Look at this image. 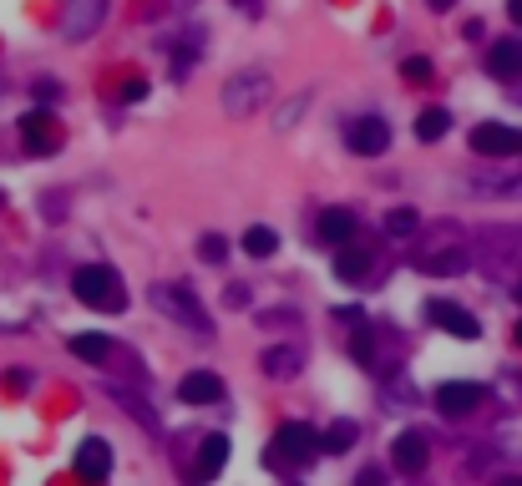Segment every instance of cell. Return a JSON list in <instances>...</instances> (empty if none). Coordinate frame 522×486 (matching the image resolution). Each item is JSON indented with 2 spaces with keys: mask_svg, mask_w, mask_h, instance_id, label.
I'll list each match as a JSON object with an SVG mask.
<instances>
[{
  "mask_svg": "<svg viewBox=\"0 0 522 486\" xmlns=\"http://www.w3.org/2000/svg\"><path fill=\"white\" fill-rule=\"evenodd\" d=\"M178 395H183V405H213L223 395V380L213 370H193V375H183Z\"/></svg>",
  "mask_w": 522,
  "mask_h": 486,
  "instance_id": "cell-16",
  "label": "cell"
},
{
  "mask_svg": "<svg viewBox=\"0 0 522 486\" xmlns=\"http://www.w3.org/2000/svg\"><path fill=\"white\" fill-rule=\"evenodd\" d=\"M274 249H279V233H274V228H264V223L244 228V254H249V259H269Z\"/></svg>",
  "mask_w": 522,
  "mask_h": 486,
  "instance_id": "cell-23",
  "label": "cell"
},
{
  "mask_svg": "<svg viewBox=\"0 0 522 486\" xmlns=\"http://www.w3.org/2000/svg\"><path fill=\"white\" fill-rule=\"evenodd\" d=\"M71 294H77L87 309H102V314H122L127 309V289H122L117 269H107V264L77 269V274H71Z\"/></svg>",
  "mask_w": 522,
  "mask_h": 486,
  "instance_id": "cell-1",
  "label": "cell"
},
{
  "mask_svg": "<svg viewBox=\"0 0 522 486\" xmlns=\"http://www.w3.org/2000/svg\"><path fill=\"white\" fill-rule=\"evenodd\" d=\"M472 152L477 157H517L522 152V132L517 127H502V122H482V127H472Z\"/></svg>",
  "mask_w": 522,
  "mask_h": 486,
  "instance_id": "cell-6",
  "label": "cell"
},
{
  "mask_svg": "<svg viewBox=\"0 0 522 486\" xmlns=\"http://www.w3.org/2000/svg\"><path fill=\"white\" fill-rule=\"evenodd\" d=\"M386 233H391V238L416 233V213H411V208H391V213H386Z\"/></svg>",
  "mask_w": 522,
  "mask_h": 486,
  "instance_id": "cell-26",
  "label": "cell"
},
{
  "mask_svg": "<svg viewBox=\"0 0 522 486\" xmlns=\"http://www.w3.org/2000/svg\"><path fill=\"white\" fill-rule=\"evenodd\" d=\"M446 127H452V112H446V107H426V112L416 117V137H421V142H441Z\"/></svg>",
  "mask_w": 522,
  "mask_h": 486,
  "instance_id": "cell-21",
  "label": "cell"
},
{
  "mask_svg": "<svg viewBox=\"0 0 522 486\" xmlns=\"http://www.w3.org/2000/svg\"><path fill=\"white\" fill-rule=\"evenodd\" d=\"M36 102H61V87L46 76V81H36Z\"/></svg>",
  "mask_w": 522,
  "mask_h": 486,
  "instance_id": "cell-31",
  "label": "cell"
},
{
  "mask_svg": "<svg viewBox=\"0 0 522 486\" xmlns=\"http://www.w3.org/2000/svg\"><path fill=\"white\" fill-rule=\"evenodd\" d=\"M112 0H66V16H61V36L66 41H92L107 21Z\"/></svg>",
  "mask_w": 522,
  "mask_h": 486,
  "instance_id": "cell-5",
  "label": "cell"
},
{
  "mask_svg": "<svg viewBox=\"0 0 522 486\" xmlns=\"http://www.w3.org/2000/svg\"><path fill=\"white\" fill-rule=\"evenodd\" d=\"M239 6H244V11H259V6H264V0H239Z\"/></svg>",
  "mask_w": 522,
  "mask_h": 486,
  "instance_id": "cell-37",
  "label": "cell"
},
{
  "mask_svg": "<svg viewBox=\"0 0 522 486\" xmlns=\"http://www.w3.org/2000/svg\"><path fill=\"white\" fill-rule=\"evenodd\" d=\"M426 6H431V11H452V0H426Z\"/></svg>",
  "mask_w": 522,
  "mask_h": 486,
  "instance_id": "cell-36",
  "label": "cell"
},
{
  "mask_svg": "<svg viewBox=\"0 0 522 486\" xmlns=\"http://www.w3.org/2000/svg\"><path fill=\"white\" fill-rule=\"evenodd\" d=\"M426 319L436 324V330L457 335V340H477V335H482L477 314H467V309H462V304H452V299H431V304H426Z\"/></svg>",
  "mask_w": 522,
  "mask_h": 486,
  "instance_id": "cell-7",
  "label": "cell"
},
{
  "mask_svg": "<svg viewBox=\"0 0 522 486\" xmlns=\"http://www.w3.org/2000/svg\"><path fill=\"white\" fill-rule=\"evenodd\" d=\"M320 456V436L310 431V426H300V421H289V426H279L274 431V451H269V466L274 471H300V466H310Z\"/></svg>",
  "mask_w": 522,
  "mask_h": 486,
  "instance_id": "cell-4",
  "label": "cell"
},
{
  "mask_svg": "<svg viewBox=\"0 0 522 486\" xmlns=\"http://www.w3.org/2000/svg\"><path fill=\"white\" fill-rule=\"evenodd\" d=\"M517 299H522V284H517Z\"/></svg>",
  "mask_w": 522,
  "mask_h": 486,
  "instance_id": "cell-40",
  "label": "cell"
},
{
  "mask_svg": "<svg viewBox=\"0 0 522 486\" xmlns=\"http://www.w3.org/2000/svg\"><path fill=\"white\" fill-rule=\"evenodd\" d=\"M147 299H153L158 314H168L173 324H183V330H193V335H208L213 330L208 314H203V304H198V294L188 284H153V289H147Z\"/></svg>",
  "mask_w": 522,
  "mask_h": 486,
  "instance_id": "cell-2",
  "label": "cell"
},
{
  "mask_svg": "<svg viewBox=\"0 0 522 486\" xmlns=\"http://www.w3.org/2000/svg\"><path fill=\"white\" fill-rule=\"evenodd\" d=\"M355 436H360V426H355V421H330V426L320 431V451H330V456H345V451L355 446Z\"/></svg>",
  "mask_w": 522,
  "mask_h": 486,
  "instance_id": "cell-20",
  "label": "cell"
},
{
  "mask_svg": "<svg viewBox=\"0 0 522 486\" xmlns=\"http://www.w3.org/2000/svg\"><path fill=\"white\" fill-rule=\"evenodd\" d=\"M142 97H147V81H142V76L122 81V102H142Z\"/></svg>",
  "mask_w": 522,
  "mask_h": 486,
  "instance_id": "cell-30",
  "label": "cell"
},
{
  "mask_svg": "<svg viewBox=\"0 0 522 486\" xmlns=\"http://www.w3.org/2000/svg\"><path fill=\"white\" fill-rule=\"evenodd\" d=\"M71 471H77L82 481H107L112 476V446L102 436H87L77 446V456H71Z\"/></svg>",
  "mask_w": 522,
  "mask_h": 486,
  "instance_id": "cell-8",
  "label": "cell"
},
{
  "mask_svg": "<svg viewBox=\"0 0 522 486\" xmlns=\"http://www.w3.org/2000/svg\"><path fill=\"white\" fill-rule=\"evenodd\" d=\"M355 233H360V223H355L350 208L320 213V243H325V249H345V243H355Z\"/></svg>",
  "mask_w": 522,
  "mask_h": 486,
  "instance_id": "cell-14",
  "label": "cell"
},
{
  "mask_svg": "<svg viewBox=\"0 0 522 486\" xmlns=\"http://www.w3.org/2000/svg\"><path fill=\"white\" fill-rule=\"evenodd\" d=\"M21 142H26V152H56L61 147V127H56V117L51 112H26L21 117Z\"/></svg>",
  "mask_w": 522,
  "mask_h": 486,
  "instance_id": "cell-11",
  "label": "cell"
},
{
  "mask_svg": "<svg viewBox=\"0 0 522 486\" xmlns=\"http://www.w3.org/2000/svg\"><path fill=\"white\" fill-rule=\"evenodd\" d=\"M487 66H492V76L512 81V76L522 71V41H517V36H507V41H492V56H487Z\"/></svg>",
  "mask_w": 522,
  "mask_h": 486,
  "instance_id": "cell-17",
  "label": "cell"
},
{
  "mask_svg": "<svg viewBox=\"0 0 522 486\" xmlns=\"http://www.w3.org/2000/svg\"><path fill=\"white\" fill-rule=\"evenodd\" d=\"M6 385H11V390H26V385H31V370H11Z\"/></svg>",
  "mask_w": 522,
  "mask_h": 486,
  "instance_id": "cell-34",
  "label": "cell"
},
{
  "mask_svg": "<svg viewBox=\"0 0 522 486\" xmlns=\"http://www.w3.org/2000/svg\"><path fill=\"white\" fill-rule=\"evenodd\" d=\"M198 259H203V264H223V259H229V238L203 233V238H198Z\"/></svg>",
  "mask_w": 522,
  "mask_h": 486,
  "instance_id": "cell-25",
  "label": "cell"
},
{
  "mask_svg": "<svg viewBox=\"0 0 522 486\" xmlns=\"http://www.w3.org/2000/svg\"><path fill=\"white\" fill-rule=\"evenodd\" d=\"M71 355H77V360H87V365H102L107 355H112V340L107 335H77V340H71Z\"/></svg>",
  "mask_w": 522,
  "mask_h": 486,
  "instance_id": "cell-22",
  "label": "cell"
},
{
  "mask_svg": "<svg viewBox=\"0 0 522 486\" xmlns=\"http://www.w3.org/2000/svg\"><path fill=\"white\" fill-rule=\"evenodd\" d=\"M401 76H406V81H416V87H426V81H431L436 71H431V61H426V56H406V61H401Z\"/></svg>",
  "mask_w": 522,
  "mask_h": 486,
  "instance_id": "cell-28",
  "label": "cell"
},
{
  "mask_svg": "<svg viewBox=\"0 0 522 486\" xmlns=\"http://www.w3.org/2000/svg\"><path fill=\"white\" fill-rule=\"evenodd\" d=\"M391 461H396V471H406V476L426 471V461H431L426 436H421V431H401V436L391 441Z\"/></svg>",
  "mask_w": 522,
  "mask_h": 486,
  "instance_id": "cell-12",
  "label": "cell"
},
{
  "mask_svg": "<svg viewBox=\"0 0 522 486\" xmlns=\"http://www.w3.org/2000/svg\"><path fill=\"white\" fill-rule=\"evenodd\" d=\"M223 461H229V436H208L203 446H198V466H193V486H203V481H213L218 471H223Z\"/></svg>",
  "mask_w": 522,
  "mask_h": 486,
  "instance_id": "cell-15",
  "label": "cell"
},
{
  "mask_svg": "<svg viewBox=\"0 0 522 486\" xmlns=\"http://www.w3.org/2000/svg\"><path fill=\"white\" fill-rule=\"evenodd\" d=\"M269 102V71H234L229 81H223V112H229L234 122H249L259 107Z\"/></svg>",
  "mask_w": 522,
  "mask_h": 486,
  "instance_id": "cell-3",
  "label": "cell"
},
{
  "mask_svg": "<svg viewBox=\"0 0 522 486\" xmlns=\"http://www.w3.org/2000/svg\"><path fill=\"white\" fill-rule=\"evenodd\" d=\"M370 269H376V243H345V249H335V274L345 284L365 279Z\"/></svg>",
  "mask_w": 522,
  "mask_h": 486,
  "instance_id": "cell-13",
  "label": "cell"
},
{
  "mask_svg": "<svg viewBox=\"0 0 522 486\" xmlns=\"http://www.w3.org/2000/svg\"><path fill=\"white\" fill-rule=\"evenodd\" d=\"M178 6H193V0H178Z\"/></svg>",
  "mask_w": 522,
  "mask_h": 486,
  "instance_id": "cell-39",
  "label": "cell"
},
{
  "mask_svg": "<svg viewBox=\"0 0 522 486\" xmlns=\"http://www.w3.org/2000/svg\"><path fill=\"white\" fill-rule=\"evenodd\" d=\"M355 486H386V471H381V466H365V471L355 476Z\"/></svg>",
  "mask_w": 522,
  "mask_h": 486,
  "instance_id": "cell-32",
  "label": "cell"
},
{
  "mask_svg": "<svg viewBox=\"0 0 522 486\" xmlns=\"http://www.w3.org/2000/svg\"><path fill=\"white\" fill-rule=\"evenodd\" d=\"M112 395L122 400V411H132V416H137V421H142L147 431H158V416H153V411H147V405H142L137 395H127V390H112Z\"/></svg>",
  "mask_w": 522,
  "mask_h": 486,
  "instance_id": "cell-27",
  "label": "cell"
},
{
  "mask_svg": "<svg viewBox=\"0 0 522 486\" xmlns=\"http://www.w3.org/2000/svg\"><path fill=\"white\" fill-rule=\"evenodd\" d=\"M477 405H482V385H472V380H446L436 390V411L441 416H472Z\"/></svg>",
  "mask_w": 522,
  "mask_h": 486,
  "instance_id": "cell-10",
  "label": "cell"
},
{
  "mask_svg": "<svg viewBox=\"0 0 522 486\" xmlns=\"http://www.w3.org/2000/svg\"><path fill=\"white\" fill-rule=\"evenodd\" d=\"M350 355H355V365H376V335H370L365 330V324H360V330H355V340H350Z\"/></svg>",
  "mask_w": 522,
  "mask_h": 486,
  "instance_id": "cell-24",
  "label": "cell"
},
{
  "mask_svg": "<svg viewBox=\"0 0 522 486\" xmlns=\"http://www.w3.org/2000/svg\"><path fill=\"white\" fill-rule=\"evenodd\" d=\"M512 340H517V345H522V319H517V330H512Z\"/></svg>",
  "mask_w": 522,
  "mask_h": 486,
  "instance_id": "cell-38",
  "label": "cell"
},
{
  "mask_svg": "<svg viewBox=\"0 0 522 486\" xmlns=\"http://www.w3.org/2000/svg\"><path fill=\"white\" fill-rule=\"evenodd\" d=\"M386 147H391L386 117H360V122H350V152L355 157H381Z\"/></svg>",
  "mask_w": 522,
  "mask_h": 486,
  "instance_id": "cell-9",
  "label": "cell"
},
{
  "mask_svg": "<svg viewBox=\"0 0 522 486\" xmlns=\"http://www.w3.org/2000/svg\"><path fill=\"white\" fill-rule=\"evenodd\" d=\"M264 375L269 380H294L300 375V350H289V345H279V350H264Z\"/></svg>",
  "mask_w": 522,
  "mask_h": 486,
  "instance_id": "cell-19",
  "label": "cell"
},
{
  "mask_svg": "<svg viewBox=\"0 0 522 486\" xmlns=\"http://www.w3.org/2000/svg\"><path fill=\"white\" fill-rule=\"evenodd\" d=\"M223 304H229V309H244V304H249V289H244V284H234L229 294H223Z\"/></svg>",
  "mask_w": 522,
  "mask_h": 486,
  "instance_id": "cell-33",
  "label": "cell"
},
{
  "mask_svg": "<svg viewBox=\"0 0 522 486\" xmlns=\"http://www.w3.org/2000/svg\"><path fill=\"white\" fill-rule=\"evenodd\" d=\"M300 112H305V97H294L289 107H279V122H274V127H279V132H289L294 122H300Z\"/></svg>",
  "mask_w": 522,
  "mask_h": 486,
  "instance_id": "cell-29",
  "label": "cell"
},
{
  "mask_svg": "<svg viewBox=\"0 0 522 486\" xmlns=\"http://www.w3.org/2000/svg\"><path fill=\"white\" fill-rule=\"evenodd\" d=\"M416 269H421V274H436V279H446V274H462V269H467V254H462V249L416 254Z\"/></svg>",
  "mask_w": 522,
  "mask_h": 486,
  "instance_id": "cell-18",
  "label": "cell"
},
{
  "mask_svg": "<svg viewBox=\"0 0 522 486\" xmlns=\"http://www.w3.org/2000/svg\"><path fill=\"white\" fill-rule=\"evenodd\" d=\"M507 16H512V26H522V0H507Z\"/></svg>",
  "mask_w": 522,
  "mask_h": 486,
  "instance_id": "cell-35",
  "label": "cell"
}]
</instances>
